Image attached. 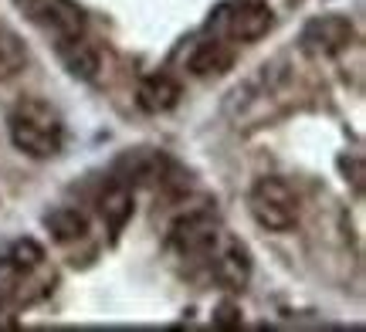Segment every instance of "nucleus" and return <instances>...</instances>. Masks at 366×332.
Returning a JSON list of instances; mask_svg holds the SVG:
<instances>
[{"label": "nucleus", "mask_w": 366, "mask_h": 332, "mask_svg": "<svg viewBox=\"0 0 366 332\" xmlns=\"http://www.w3.org/2000/svg\"><path fill=\"white\" fill-rule=\"evenodd\" d=\"M17 7L38 27H44L48 34H54V41L81 31V17L68 7L65 0H17Z\"/></svg>", "instance_id": "obj_7"}, {"label": "nucleus", "mask_w": 366, "mask_h": 332, "mask_svg": "<svg viewBox=\"0 0 366 332\" xmlns=\"http://www.w3.org/2000/svg\"><path fill=\"white\" fill-rule=\"evenodd\" d=\"M248 207H251V217L264 231H292V227L299 224L302 200L288 180H282V176H262V180H254V186H251Z\"/></svg>", "instance_id": "obj_2"}, {"label": "nucleus", "mask_w": 366, "mask_h": 332, "mask_svg": "<svg viewBox=\"0 0 366 332\" xmlns=\"http://www.w3.org/2000/svg\"><path fill=\"white\" fill-rule=\"evenodd\" d=\"M7 133L14 149L31 160H51L65 146V119L44 99H21L7 116Z\"/></svg>", "instance_id": "obj_1"}, {"label": "nucleus", "mask_w": 366, "mask_h": 332, "mask_svg": "<svg viewBox=\"0 0 366 332\" xmlns=\"http://www.w3.org/2000/svg\"><path fill=\"white\" fill-rule=\"evenodd\" d=\"M207 31L231 44H248L272 31V11L262 0H224L210 14Z\"/></svg>", "instance_id": "obj_3"}, {"label": "nucleus", "mask_w": 366, "mask_h": 332, "mask_svg": "<svg viewBox=\"0 0 366 332\" xmlns=\"http://www.w3.org/2000/svg\"><path fill=\"white\" fill-rule=\"evenodd\" d=\"M99 211H102L105 224L112 231H122V224L132 217V186L122 183V180H112L99 197Z\"/></svg>", "instance_id": "obj_11"}, {"label": "nucleus", "mask_w": 366, "mask_h": 332, "mask_svg": "<svg viewBox=\"0 0 366 332\" xmlns=\"http://www.w3.org/2000/svg\"><path fill=\"white\" fill-rule=\"evenodd\" d=\"M234 65V44L231 41L210 34L194 41V48L187 51V68L194 71L197 79H210V75H224L227 68Z\"/></svg>", "instance_id": "obj_8"}, {"label": "nucleus", "mask_w": 366, "mask_h": 332, "mask_svg": "<svg viewBox=\"0 0 366 332\" xmlns=\"http://www.w3.org/2000/svg\"><path fill=\"white\" fill-rule=\"evenodd\" d=\"M27 65V48L24 41L14 34L11 27L0 24V81L14 79L17 71H24Z\"/></svg>", "instance_id": "obj_13"}, {"label": "nucleus", "mask_w": 366, "mask_h": 332, "mask_svg": "<svg viewBox=\"0 0 366 332\" xmlns=\"http://www.w3.org/2000/svg\"><path fill=\"white\" fill-rule=\"evenodd\" d=\"M44 224L51 231L54 241H61V244H71V241H81L89 234V217L75 207H58L44 217Z\"/></svg>", "instance_id": "obj_12"}, {"label": "nucleus", "mask_w": 366, "mask_h": 332, "mask_svg": "<svg viewBox=\"0 0 366 332\" xmlns=\"http://www.w3.org/2000/svg\"><path fill=\"white\" fill-rule=\"evenodd\" d=\"M180 95H183L180 81L173 79V75H167V71H157V75H149V79L139 81V89H136V102H139V109H143V112L159 116V112H170V109H177Z\"/></svg>", "instance_id": "obj_9"}, {"label": "nucleus", "mask_w": 366, "mask_h": 332, "mask_svg": "<svg viewBox=\"0 0 366 332\" xmlns=\"http://www.w3.org/2000/svg\"><path fill=\"white\" fill-rule=\"evenodd\" d=\"M54 48H58V58L68 68V75H75L81 81H92L99 75V51H95V44H89L81 38V31L79 34H68V38H58Z\"/></svg>", "instance_id": "obj_10"}, {"label": "nucleus", "mask_w": 366, "mask_h": 332, "mask_svg": "<svg viewBox=\"0 0 366 332\" xmlns=\"http://www.w3.org/2000/svg\"><path fill=\"white\" fill-rule=\"evenodd\" d=\"M224 238V227L217 224V217L207 211H194V213H183L180 221H173L170 227V248L180 258H204L207 261L210 251L221 244Z\"/></svg>", "instance_id": "obj_4"}, {"label": "nucleus", "mask_w": 366, "mask_h": 332, "mask_svg": "<svg viewBox=\"0 0 366 332\" xmlns=\"http://www.w3.org/2000/svg\"><path fill=\"white\" fill-rule=\"evenodd\" d=\"M353 41H356V31L350 17H342V14H322V17H312L305 24V31H302V51L312 54V58H336Z\"/></svg>", "instance_id": "obj_5"}, {"label": "nucleus", "mask_w": 366, "mask_h": 332, "mask_svg": "<svg viewBox=\"0 0 366 332\" xmlns=\"http://www.w3.org/2000/svg\"><path fill=\"white\" fill-rule=\"evenodd\" d=\"M207 268H210V275H214V281H217L221 288H227V292L244 288L251 278V258H248V251H244V244H237V241L227 238V234H224L221 244L210 251Z\"/></svg>", "instance_id": "obj_6"}]
</instances>
